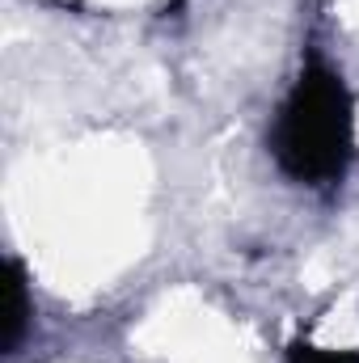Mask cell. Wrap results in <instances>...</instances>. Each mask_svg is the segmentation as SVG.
I'll return each instance as SVG.
<instances>
[{
    "label": "cell",
    "mask_w": 359,
    "mask_h": 363,
    "mask_svg": "<svg viewBox=\"0 0 359 363\" xmlns=\"http://www.w3.org/2000/svg\"><path fill=\"white\" fill-rule=\"evenodd\" d=\"M270 157L300 186H334L355 161V93L317 51L300 64L270 123Z\"/></svg>",
    "instance_id": "1"
},
{
    "label": "cell",
    "mask_w": 359,
    "mask_h": 363,
    "mask_svg": "<svg viewBox=\"0 0 359 363\" xmlns=\"http://www.w3.org/2000/svg\"><path fill=\"white\" fill-rule=\"evenodd\" d=\"M4 283H9L4 351L13 355V351L21 347V338H26V325H30V317H34V308H30V283H26V271H21V262H17V258H9V262H4Z\"/></svg>",
    "instance_id": "2"
},
{
    "label": "cell",
    "mask_w": 359,
    "mask_h": 363,
    "mask_svg": "<svg viewBox=\"0 0 359 363\" xmlns=\"http://www.w3.org/2000/svg\"><path fill=\"white\" fill-rule=\"evenodd\" d=\"M283 363H359V351H334V347H317L309 338H296L287 347Z\"/></svg>",
    "instance_id": "3"
},
{
    "label": "cell",
    "mask_w": 359,
    "mask_h": 363,
    "mask_svg": "<svg viewBox=\"0 0 359 363\" xmlns=\"http://www.w3.org/2000/svg\"><path fill=\"white\" fill-rule=\"evenodd\" d=\"M182 4H186V0H165V13H178Z\"/></svg>",
    "instance_id": "4"
}]
</instances>
